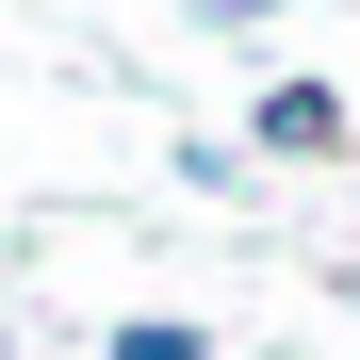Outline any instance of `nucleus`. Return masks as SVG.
I'll use <instances>...</instances> for the list:
<instances>
[{"label":"nucleus","instance_id":"obj_1","mask_svg":"<svg viewBox=\"0 0 360 360\" xmlns=\"http://www.w3.org/2000/svg\"><path fill=\"white\" fill-rule=\"evenodd\" d=\"M344 148H360L344 82H311V66H295V82H262V98H246V164H344Z\"/></svg>","mask_w":360,"mask_h":360},{"label":"nucleus","instance_id":"obj_3","mask_svg":"<svg viewBox=\"0 0 360 360\" xmlns=\"http://www.w3.org/2000/svg\"><path fill=\"white\" fill-rule=\"evenodd\" d=\"M213 17H229V33H246V17H262V0H213Z\"/></svg>","mask_w":360,"mask_h":360},{"label":"nucleus","instance_id":"obj_4","mask_svg":"<svg viewBox=\"0 0 360 360\" xmlns=\"http://www.w3.org/2000/svg\"><path fill=\"white\" fill-rule=\"evenodd\" d=\"M0 360H17V328H0Z\"/></svg>","mask_w":360,"mask_h":360},{"label":"nucleus","instance_id":"obj_2","mask_svg":"<svg viewBox=\"0 0 360 360\" xmlns=\"http://www.w3.org/2000/svg\"><path fill=\"white\" fill-rule=\"evenodd\" d=\"M115 360H213V328H180V311H131V328H115Z\"/></svg>","mask_w":360,"mask_h":360}]
</instances>
